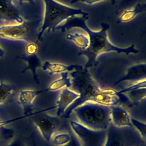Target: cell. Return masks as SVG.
<instances>
[{
  "label": "cell",
  "instance_id": "cell-1",
  "mask_svg": "<svg viewBox=\"0 0 146 146\" xmlns=\"http://www.w3.org/2000/svg\"><path fill=\"white\" fill-rule=\"evenodd\" d=\"M69 74L71 77L70 88L75 91L79 96L64 112L62 117L65 119L69 118L76 108L88 102L110 107L119 105L121 103L131 104L126 94L112 88H101L93 79L88 70L84 68V66L80 65L79 68Z\"/></svg>",
  "mask_w": 146,
  "mask_h": 146
},
{
  "label": "cell",
  "instance_id": "cell-2",
  "mask_svg": "<svg viewBox=\"0 0 146 146\" xmlns=\"http://www.w3.org/2000/svg\"><path fill=\"white\" fill-rule=\"evenodd\" d=\"M89 18V17H72L56 29V30H60L64 33L69 29L78 27L83 29L88 34L89 40V46L86 48L81 50L78 52V55H84L87 58V61L84 66V68L88 70L92 67L96 66L98 64L97 57L102 53L113 51L126 55L139 53V51L135 48L134 44L128 47H119L110 42L107 34V31L109 29V25L108 23H102L100 31H92L86 23V21Z\"/></svg>",
  "mask_w": 146,
  "mask_h": 146
},
{
  "label": "cell",
  "instance_id": "cell-3",
  "mask_svg": "<svg viewBox=\"0 0 146 146\" xmlns=\"http://www.w3.org/2000/svg\"><path fill=\"white\" fill-rule=\"evenodd\" d=\"M45 11L41 27L36 43L41 39L45 31H55L57 27L69 18L74 16L89 17V13L80 9L71 7L56 0H43Z\"/></svg>",
  "mask_w": 146,
  "mask_h": 146
},
{
  "label": "cell",
  "instance_id": "cell-4",
  "mask_svg": "<svg viewBox=\"0 0 146 146\" xmlns=\"http://www.w3.org/2000/svg\"><path fill=\"white\" fill-rule=\"evenodd\" d=\"M81 124L94 130H107L111 123V107L88 102L73 111Z\"/></svg>",
  "mask_w": 146,
  "mask_h": 146
},
{
  "label": "cell",
  "instance_id": "cell-5",
  "mask_svg": "<svg viewBox=\"0 0 146 146\" xmlns=\"http://www.w3.org/2000/svg\"><path fill=\"white\" fill-rule=\"evenodd\" d=\"M69 125L82 146L104 145L106 139V130L92 129L75 121H70Z\"/></svg>",
  "mask_w": 146,
  "mask_h": 146
},
{
  "label": "cell",
  "instance_id": "cell-6",
  "mask_svg": "<svg viewBox=\"0 0 146 146\" xmlns=\"http://www.w3.org/2000/svg\"><path fill=\"white\" fill-rule=\"evenodd\" d=\"M48 109L37 111L33 115V121L41 137L49 143L53 135L59 132L62 122L58 117L46 113Z\"/></svg>",
  "mask_w": 146,
  "mask_h": 146
},
{
  "label": "cell",
  "instance_id": "cell-7",
  "mask_svg": "<svg viewBox=\"0 0 146 146\" xmlns=\"http://www.w3.org/2000/svg\"><path fill=\"white\" fill-rule=\"evenodd\" d=\"M131 127L118 128L112 123L107 131L106 139L104 146H136V135L129 129Z\"/></svg>",
  "mask_w": 146,
  "mask_h": 146
},
{
  "label": "cell",
  "instance_id": "cell-8",
  "mask_svg": "<svg viewBox=\"0 0 146 146\" xmlns=\"http://www.w3.org/2000/svg\"><path fill=\"white\" fill-rule=\"evenodd\" d=\"M23 23L20 11L13 0H0V26Z\"/></svg>",
  "mask_w": 146,
  "mask_h": 146
},
{
  "label": "cell",
  "instance_id": "cell-9",
  "mask_svg": "<svg viewBox=\"0 0 146 146\" xmlns=\"http://www.w3.org/2000/svg\"><path fill=\"white\" fill-rule=\"evenodd\" d=\"M29 27L25 23L0 26V38L3 39L29 42Z\"/></svg>",
  "mask_w": 146,
  "mask_h": 146
},
{
  "label": "cell",
  "instance_id": "cell-10",
  "mask_svg": "<svg viewBox=\"0 0 146 146\" xmlns=\"http://www.w3.org/2000/svg\"><path fill=\"white\" fill-rule=\"evenodd\" d=\"M111 123L118 128L133 127L128 111L120 105L111 107Z\"/></svg>",
  "mask_w": 146,
  "mask_h": 146
},
{
  "label": "cell",
  "instance_id": "cell-11",
  "mask_svg": "<svg viewBox=\"0 0 146 146\" xmlns=\"http://www.w3.org/2000/svg\"><path fill=\"white\" fill-rule=\"evenodd\" d=\"M79 95L68 88H64L56 102V115L58 117L62 116L66 109L77 99Z\"/></svg>",
  "mask_w": 146,
  "mask_h": 146
},
{
  "label": "cell",
  "instance_id": "cell-12",
  "mask_svg": "<svg viewBox=\"0 0 146 146\" xmlns=\"http://www.w3.org/2000/svg\"><path fill=\"white\" fill-rule=\"evenodd\" d=\"M43 90H21L18 95V102L22 106L24 114H30L33 108V103L35 98L42 94Z\"/></svg>",
  "mask_w": 146,
  "mask_h": 146
},
{
  "label": "cell",
  "instance_id": "cell-13",
  "mask_svg": "<svg viewBox=\"0 0 146 146\" xmlns=\"http://www.w3.org/2000/svg\"><path fill=\"white\" fill-rule=\"evenodd\" d=\"M17 58L25 61L26 63V65L25 68L21 71V72L24 73L27 70H30L33 74L34 80L36 83H38L39 79L37 73V70L38 68L42 67V63L38 55L37 54L31 55L23 54L21 56H17Z\"/></svg>",
  "mask_w": 146,
  "mask_h": 146
},
{
  "label": "cell",
  "instance_id": "cell-14",
  "mask_svg": "<svg viewBox=\"0 0 146 146\" xmlns=\"http://www.w3.org/2000/svg\"><path fill=\"white\" fill-rule=\"evenodd\" d=\"M80 66V65L79 64L66 65L62 63H52L49 61H45L42 64L41 67L44 71H48L49 74L52 75L55 74L72 72L79 68Z\"/></svg>",
  "mask_w": 146,
  "mask_h": 146
},
{
  "label": "cell",
  "instance_id": "cell-15",
  "mask_svg": "<svg viewBox=\"0 0 146 146\" xmlns=\"http://www.w3.org/2000/svg\"><path fill=\"white\" fill-rule=\"evenodd\" d=\"M72 86L71 79L68 72L61 74V77L52 82L48 87L46 91H56L64 88H70Z\"/></svg>",
  "mask_w": 146,
  "mask_h": 146
},
{
  "label": "cell",
  "instance_id": "cell-16",
  "mask_svg": "<svg viewBox=\"0 0 146 146\" xmlns=\"http://www.w3.org/2000/svg\"><path fill=\"white\" fill-rule=\"evenodd\" d=\"M15 90V87L13 84L3 81L0 82V105L7 102L14 94Z\"/></svg>",
  "mask_w": 146,
  "mask_h": 146
},
{
  "label": "cell",
  "instance_id": "cell-17",
  "mask_svg": "<svg viewBox=\"0 0 146 146\" xmlns=\"http://www.w3.org/2000/svg\"><path fill=\"white\" fill-rule=\"evenodd\" d=\"M125 94L129 99L131 106H136L141 101L146 98V87L132 90Z\"/></svg>",
  "mask_w": 146,
  "mask_h": 146
},
{
  "label": "cell",
  "instance_id": "cell-18",
  "mask_svg": "<svg viewBox=\"0 0 146 146\" xmlns=\"http://www.w3.org/2000/svg\"><path fill=\"white\" fill-rule=\"evenodd\" d=\"M66 38L68 40L74 42L76 45L82 50L86 48L89 46V38L84 34L78 33H75L74 34L69 33L66 35Z\"/></svg>",
  "mask_w": 146,
  "mask_h": 146
},
{
  "label": "cell",
  "instance_id": "cell-19",
  "mask_svg": "<svg viewBox=\"0 0 146 146\" xmlns=\"http://www.w3.org/2000/svg\"><path fill=\"white\" fill-rule=\"evenodd\" d=\"M71 139V129L69 132H57L52 137L51 142L54 146H65Z\"/></svg>",
  "mask_w": 146,
  "mask_h": 146
},
{
  "label": "cell",
  "instance_id": "cell-20",
  "mask_svg": "<svg viewBox=\"0 0 146 146\" xmlns=\"http://www.w3.org/2000/svg\"><path fill=\"white\" fill-rule=\"evenodd\" d=\"M143 13L140 6V3L137 2L132 9L123 11L120 16L117 22H125L132 20L136 16Z\"/></svg>",
  "mask_w": 146,
  "mask_h": 146
},
{
  "label": "cell",
  "instance_id": "cell-21",
  "mask_svg": "<svg viewBox=\"0 0 146 146\" xmlns=\"http://www.w3.org/2000/svg\"><path fill=\"white\" fill-rule=\"evenodd\" d=\"M132 123L143 140L146 141V123L135 118H132Z\"/></svg>",
  "mask_w": 146,
  "mask_h": 146
},
{
  "label": "cell",
  "instance_id": "cell-22",
  "mask_svg": "<svg viewBox=\"0 0 146 146\" xmlns=\"http://www.w3.org/2000/svg\"><path fill=\"white\" fill-rule=\"evenodd\" d=\"M35 113V112H34V113L33 112V113H30V114H24L23 116H19V117H17L10 119H8V120H1V121H0V128L3 127H5L6 125H8V124H10L13 122L21 120L22 119H25L26 117H28L33 116Z\"/></svg>",
  "mask_w": 146,
  "mask_h": 146
},
{
  "label": "cell",
  "instance_id": "cell-23",
  "mask_svg": "<svg viewBox=\"0 0 146 146\" xmlns=\"http://www.w3.org/2000/svg\"><path fill=\"white\" fill-rule=\"evenodd\" d=\"M38 51V46L36 43H29L25 48V51L29 55H34L37 54Z\"/></svg>",
  "mask_w": 146,
  "mask_h": 146
},
{
  "label": "cell",
  "instance_id": "cell-24",
  "mask_svg": "<svg viewBox=\"0 0 146 146\" xmlns=\"http://www.w3.org/2000/svg\"><path fill=\"white\" fill-rule=\"evenodd\" d=\"M65 146H82L74 133L71 130V139L70 141Z\"/></svg>",
  "mask_w": 146,
  "mask_h": 146
},
{
  "label": "cell",
  "instance_id": "cell-25",
  "mask_svg": "<svg viewBox=\"0 0 146 146\" xmlns=\"http://www.w3.org/2000/svg\"><path fill=\"white\" fill-rule=\"evenodd\" d=\"M102 1H105V0H72L71 3H74L78 2H81L87 3L88 5H92L97 2H101ZM109 1H111L112 3H113V5H115L116 3V0H109Z\"/></svg>",
  "mask_w": 146,
  "mask_h": 146
},
{
  "label": "cell",
  "instance_id": "cell-26",
  "mask_svg": "<svg viewBox=\"0 0 146 146\" xmlns=\"http://www.w3.org/2000/svg\"><path fill=\"white\" fill-rule=\"evenodd\" d=\"M5 55V50L0 46V58H2Z\"/></svg>",
  "mask_w": 146,
  "mask_h": 146
},
{
  "label": "cell",
  "instance_id": "cell-27",
  "mask_svg": "<svg viewBox=\"0 0 146 146\" xmlns=\"http://www.w3.org/2000/svg\"><path fill=\"white\" fill-rule=\"evenodd\" d=\"M20 2H29V3H32L34 2V0H18Z\"/></svg>",
  "mask_w": 146,
  "mask_h": 146
},
{
  "label": "cell",
  "instance_id": "cell-28",
  "mask_svg": "<svg viewBox=\"0 0 146 146\" xmlns=\"http://www.w3.org/2000/svg\"><path fill=\"white\" fill-rule=\"evenodd\" d=\"M136 146H139V145H136Z\"/></svg>",
  "mask_w": 146,
  "mask_h": 146
}]
</instances>
